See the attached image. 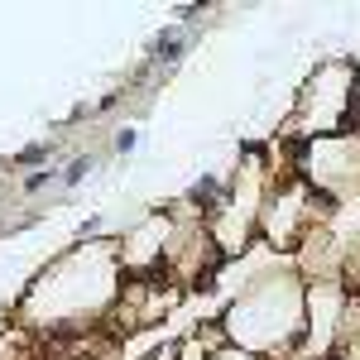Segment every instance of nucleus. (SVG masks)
I'll return each mask as SVG.
<instances>
[{
  "mask_svg": "<svg viewBox=\"0 0 360 360\" xmlns=\"http://www.w3.org/2000/svg\"><path fill=\"white\" fill-rule=\"evenodd\" d=\"M226 341L259 360L303 351L307 336V283L298 274H259L221 317Z\"/></svg>",
  "mask_w": 360,
  "mask_h": 360,
  "instance_id": "nucleus-1",
  "label": "nucleus"
},
{
  "mask_svg": "<svg viewBox=\"0 0 360 360\" xmlns=\"http://www.w3.org/2000/svg\"><path fill=\"white\" fill-rule=\"evenodd\" d=\"M351 115H356V68L332 58L298 91L293 130L303 135V144L307 139H327V135H346V120Z\"/></svg>",
  "mask_w": 360,
  "mask_h": 360,
  "instance_id": "nucleus-2",
  "label": "nucleus"
},
{
  "mask_svg": "<svg viewBox=\"0 0 360 360\" xmlns=\"http://www.w3.org/2000/svg\"><path fill=\"white\" fill-rule=\"evenodd\" d=\"M293 173L307 188H317L332 202H346L351 193H360V139L356 135H327L298 144V164Z\"/></svg>",
  "mask_w": 360,
  "mask_h": 360,
  "instance_id": "nucleus-3",
  "label": "nucleus"
},
{
  "mask_svg": "<svg viewBox=\"0 0 360 360\" xmlns=\"http://www.w3.org/2000/svg\"><path fill=\"white\" fill-rule=\"evenodd\" d=\"M217 360H259V356H250V351H236V346H226Z\"/></svg>",
  "mask_w": 360,
  "mask_h": 360,
  "instance_id": "nucleus-4",
  "label": "nucleus"
},
{
  "mask_svg": "<svg viewBox=\"0 0 360 360\" xmlns=\"http://www.w3.org/2000/svg\"><path fill=\"white\" fill-rule=\"evenodd\" d=\"M356 120H360V72H356Z\"/></svg>",
  "mask_w": 360,
  "mask_h": 360,
  "instance_id": "nucleus-5",
  "label": "nucleus"
},
{
  "mask_svg": "<svg viewBox=\"0 0 360 360\" xmlns=\"http://www.w3.org/2000/svg\"><path fill=\"white\" fill-rule=\"evenodd\" d=\"M332 360H336V356H332Z\"/></svg>",
  "mask_w": 360,
  "mask_h": 360,
  "instance_id": "nucleus-6",
  "label": "nucleus"
}]
</instances>
